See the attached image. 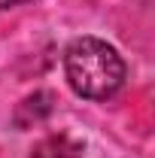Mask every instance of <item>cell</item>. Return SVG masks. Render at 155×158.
<instances>
[{
    "label": "cell",
    "instance_id": "obj_1",
    "mask_svg": "<svg viewBox=\"0 0 155 158\" xmlns=\"http://www.w3.org/2000/svg\"><path fill=\"white\" fill-rule=\"evenodd\" d=\"M64 73L76 94L88 100H107L125 82V61L110 43L97 37H82L70 43L64 55Z\"/></svg>",
    "mask_w": 155,
    "mask_h": 158
},
{
    "label": "cell",
    "instance_id": "obj_2",
    "mask_svg": "<svg viewBox=\"0 0 155 158\" xmlns=\"http://www.w3.org/2000/svg\"><path fill=\"white\" fill-rule=\"evenodd\" d=\"M79 155H82V143L67 134H52V137L40 140L31 152V158H79Z\"/></svg>",
    "mask_w": 155,
    "mask_h": 158
},
{
    "label": "cell",
    "instance_id": "obj_3",
    "mask_svg": "<svg viewBox=\"0 0 155 158\" xmlns=\"http://www.w3.org/2000/svg\"><path fill=\"white\" fill-rule=\"evenodd\" d=\"M49 113H52V94H49V91H37V94H31V98H24L19 103V110H15V125H19V128H31V125L43 122Z\"/></svg>",
    "mask_w": 155,
    "mask_h": 158
},
{
    "label": "cell",
    "instance_id": "obj_4",
    "mask_svg": "<svg viewBox=\"0 0 155 158\" xmlns=\"http://www.w3.org/2000/svg\"><path fill=\"white\" fill-rule=\"evenodd\" d=\"M15 3H24V0H0V9H6V6H15Z\"/></svg>",
    "mask_w": 155,
    "mask_h": 158
}]
</instances>
